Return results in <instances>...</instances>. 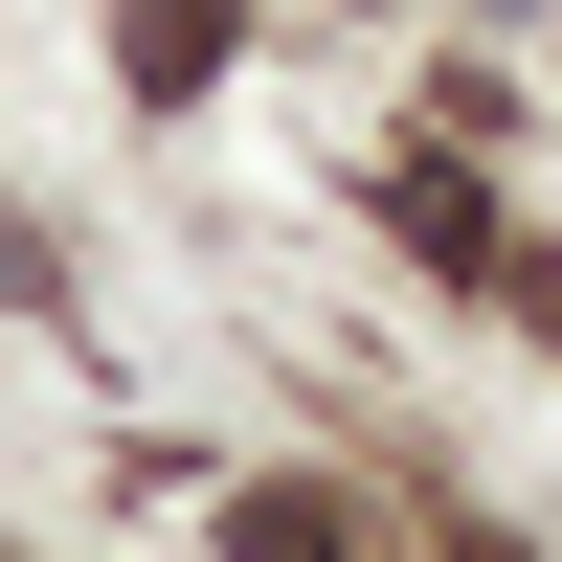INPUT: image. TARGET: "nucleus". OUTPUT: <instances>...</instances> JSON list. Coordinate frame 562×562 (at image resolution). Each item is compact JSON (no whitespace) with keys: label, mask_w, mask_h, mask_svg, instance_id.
<instances>
[{"label":"nucleus","mask_w":562,"mask_h":562,"mask_svg":"<svg viewBox=\"0 0 562 562\" xmlns=\"http://www.w3.org/2000/svg\"><path fill=\"white\" fill-rule=\"evenodd\" d=\"M383 225H405L428 270H473V248H495V225H473V180H450V158H405V180H383Z\"/></svg>","instance_id":"f257e3e1"},{"label":"nucleus","mask_w":562,"mask_h":562,"mask_svg":"<svg viewBox=\"0 0 562 562\" xmlns=\"http://www.w3.org/2000/svg\"><path fill=\"white\" fill-rule=\"evenodd\" d=\"M225 562H338V495H293V473H270L248 518H225Z\"/></svg>","instance_id":"f03ea898"},{"label":"nucleus","mask_w":562,"mask_h":562,"mask_svg":"<svg viewBox=\"0 0 562 562\" xmlns=\"http://www.w3.org/2000/svg\"><path fill=\"white\" fill-rule=\"evenodd\" d=\"M135 68H158V90H203V68H225V0H135Z\"/></svg>","instance_id":"7ed1b4c3"}]
</instances>
